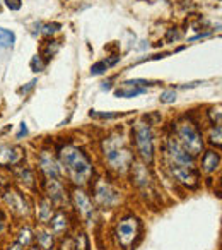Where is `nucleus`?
I'll use <instances>...</instances> for the list:
<instances>
[{"mask_svg":"<svg viewBox=\"0 0 222 250\" xmlns=\"http://www.w3.org/2000/svg\"><path fill=\"white\" fill-rule=\"evenodd\" d=\"M24 149L18 146L0 147V167H19L24 160Z\"/></svg>","mask_w":222,"mask_h":250,"instance_id":"14","label":"nucleus"},{"mask_svg":"<svg viewBox=\"0 0 222 250\" xmlns=\"http://www.w3.org/2000/svg\"><path fill=\"white\" fill-rule=\"evenodd\" d=\"M156 83H150L146 79H129L123 81L118 87L115 89L116 98H135L139 94H144L149 86H154Z\"/></svg>","mask_w":222,"mask_h":250,"instance_id":"10","label":"nucleus"},{"mask_svg":"<svg viewBox=\"0 0 222 250\" xmlns=\"http://www.w3.org/2000/svg\"><path fill=\"white\" fill-rule=\"evenodd\" d=\"M144 236V223L139 216L132 214H123L118 219L115 226V238L120 249L123 250H132L133 247L139 245V242Z\"/></svg>","mask_w":222,"mask_h":250,"instance_id":"3","label":"nucleus"},{"mask_svg":"<svg viewBox=\"0 0 222 250\" xmlns=\"http://www.w3.org/2000/svg\"><path fill=\"white\" fill-rule=\"evenodd\" d=\"M58 163L67 173V177L77 187L89 184L94 175V165L91 156L82 147L74 146V144H65V146L58 147Z\"/></svg>","mask_w":222,"mask_h":250,"instance_id":"1","label":"nucleus"},{"mask_svg":"<svg viewBox=\"0 0 222 250\" xmlns=\"http://www.w3.org/2000/svg\"><path fill=\"white\" fill-rule=\"evenodd\" d=\"M7 250H24V247L19 245V243L16 242V243H11V245L7 247Z\"/></svg>","mask_w":222,"mask_h":250,"instance_id":"34","label":"nucleus"},{"mask_svg":"<svg viewBox=\"0 0 222 250\" xmlns=\"http://www.w3.org/2000/svg\"><path fill=\"white\" fill-rule=\"evenodd\" d=\"M169 173L178 184L185 185L190 190H195L200 185V173H198L197 168H190V167H181V165H173L169 163Z\"/></svg>","mask_w":222,"mask_h":250,"instance_id":"8","label":"nucleus"},{"mask_svg":"<svg viewBox=\"0 0 222 250\" xmlns=\"http://www.w3.org/2000/svg\"><path fill=\"white\" fill-rule=\"evenodd\" d=\"M4 229H5V216L4 212L0 211V236L4 235Z\"/></svg>","mask_w":222,"mask_h":250,"instance_id":"31","label":"nucleus"},{"mask_svg":"<svg viewBox=\"0 0 222 250\" xmlns=\"http://www.w3.org/2000/svg\"><path fill=\"white\" fill-rule=\"evenodd\" d=\"M22 136H28V127H26V124H21V130H19V134L16 137H18V139H21Z\"/></svg>","mask_w":222,"mask_h":250,"instance_id":"32","label":"nucleus"},{"mask_svg":"<svg viewBox=\"0 0 222 250\" xmlns=\"http://www.w3.org/2000/svg\"><path fill=\"white\" fill-rule=\"evenodd\" d=\"M4 201L5 204H7V208L11 209L14 214L18 216H28L29 212V202L28 199L24 197V194H21L19 190H16V188L12 187H7L4 192Z\"/></svg>","mask_w":222,"mask_h":250,"instance_id":"11","label":"nucleus"},{"mask_svg":"<svg viewBox=\"0 0 222 250\" xmlns=\"http://www.w3.org/2000/svg\"><path fill=\"white\" fill-rule=\"evenodd\" d=\"M210 144L212 146L221 147V125H214L210 129Z\"/></svg>","mask_w":222,"mask_h":250,"instance_id":"26","label":"nucleus"},{"mask_svg":"<svg viewBox=\"0 0 222 250\" xmlns=\"http://www.w3.org/2000/svg\"><path fill=\"white\" fill-rule=\"evenodd\" d=\"M70 242H72V249L74 250H89L91 249L89 236H87L84 231H77Z\"/></svg>","mask_w":222,"mask_h":250,"instance_id":"21","label":"nucleus"},{"mask_svg":"<svg viewBox=\"0 0 222 250\" xmlns=\"http://www.w3.org/2000/svg\"><path fill=\"white\" fill-rule=\"evenodd\" d=\"M50 226H52V231L55 236H62L65 235L67 231H69L70 228V218L67 212L63 211H58L55 212V214L52 216V219H50Z\"/></svg>","mask_w":222,"mask_h":250,"instance_id":"15","label":"nucleus"},{"mask_svg":"<svg viewBox=\"0 0 222 250\" xmlns=\"http://www.w3.org/2000/svg\"><path fill=\"white\" fill-rule=\"evenodd\" d=\"M174 129H176L174 137L186 153H190L193 158L200 156L204 153V136H202L198 125L193 120L181 118L174 124Z\"/></svg>","mask_w":222,"mask_h":250,"instance_id":"4","label":"nucleus"},{"mask_svg":"<svg viewBox=\"0 0 222 250\" xmlns=\"http://www.w3.org/2000/svg\"><path fill=\"white\" fill-rule=\"evenodd\" d=\"M101 151H103L104 161L108 163L110 170L120 175L130 171L133 161H135L132 149L127 146L125 137L118 136V134H111V136L104 137L101 143Z\"/></svg>","mask_w":222,"mask_h":250,"instance_id":"2","label":"nucleus"},{"mask_svg":"<svg viewBox=\"0 0 222 250\" xmlns=\"http://www.w3.org/2000/svg\"><path fill=\"white\" fill-rule=\"evenodd\" d=\"M70 199H72L74 208H75V211L79 212L80 218H82L86 223L92 221L94 211H96V206H94L92 199L89 197V194H87L86 190H82L80 187H75L72 190V195H70Z\"/></svg>","mask_w":222,"mask_h":250,"instance_id":"7","label":"nucleus"},{"mask_svg":"<svg viewBox=\"0 0 222 250\" xmlns=\"http://www.w3.org/2000/svg\"><path fill=\"white\" fill-rule=\"evenodd\" d=\"M166 153L169 156V163L173 165H181V167H190V168H195V160L190 153L181 147V144L176 141V137L171 136L167 137V143H166Z\"/></svg>","mask_w":222,"mask_h":250,"instance_id":"9","label":"nucleus"},{"mask_svg":"<svg viewBox=\"0 0 222 250\" xmlns=\"http://www.w3.org/2000/svg\"><path fill=\"white\" fill-rule=\"evenodd\" d=\"M33 238H35V235H33V229L29 228V226H24V228L19 229V233H18V243L19 245L31 247Z\"/></svg>","mask_w":222,"mask_h":250,"instance_id":"23","label":"nucleus"},{"mask_svg":"<svg viewBox=\"0 0 222 250\" xmlns=\"http://www.w3.org/2000/svg\"><path fill=\"white\" fill-rule=\"evenodd\" d=\"M45 194H46L45 197L48 199L53 206H58V208H62L63 204L69 202V199H67V190L62 182H60V178H46Z\"/></svg>","mask_w":222,"mask_h":250,"instance_id":"12","label":"nucleus"},{"mask_svg":"<svg viewBox=\"0 0 222 250\" xmlns=\"http://www.w3.org/2000/svg\"><path fill=\"white\" fill-rule=\"evenodd\" d=\"M178 38V33L173 31V29H169L167 31V36H166V42H171V40H176Z\"/></svg>","mask_w":222,"mask_h":250,"instance_id":"33","label":"nucleus"},{"mask_svg":"<svg viewBox=\"0 0 222 250\" xmlns=\"http://www.w3.org/2000/svg\"><path fill=\"white\" fill-rule=\"evenodd\" d=\"M29 67H31L33 72H43V70H45V67H46V62L39 55H35L31 59V63H29Z\"/></svg>","mask_w":222,"mask_h":250,"instance_id":"25","label":"nucleus"},{"mask_svg":"<svg viewBox=\"0 0 222 250\" xmlns=\"http://www.w3.org/2000/svg\"><path fill=\"white\" fill-rule=\"evenodd\" d=\"M159 101H161V103H164V104L174 103V101H176V91H174V89L163 91V93H161V96H159Z\"/></svg>","mask_w":222,"mask_h":250,"instance_id":"27","label":"nucleus"},{"mask_svg":"<svg viewBox=\"0 0 222 250\" xmlns=\"http://www.w3.org/2000/svg\"><path fill=\"white\" fill-rule=\"evenodd\" d=\"M14 173H16V178L18 180H21L24 185H28V187L35 188L36 187V177H35V171L29 170L28 167H14Z\"/></svg>","mask_w":222,"mask_h":250,"instance_id":"20","label":"nucleus"},{"mask_svg":"<svg viewBox=\"0 0 222 250\" xmlns=\"http://www.w3.org/2000/svg\"><path fill=\"white\" fill-rule=\"evenodd\" d=\"M63 2H65V0H63Z\"/></svg>","mask_w":222,"mask_h":250,"instance_id":"37","label":"nucleus"},{"mask_svg":"<svg viewBox=\"0 0 222 250\" xmlns=\"http://www.w3.org/2000/svg\"><path fill=\"white\" fill-rule=\"evenodd\" d=\"M118 62H120V55L106 57L104 60H99V62H96L92 67H91V76H99V74H104L110 67L116 65Z\"/></svg>","mask_w":222,"mask_h":250,"instance_id":"18","label":"nucleus"},{"mask_svg":"<svg viewBox=\"0 0 222 250\" xmlns=\"http://www.w3.org/2000/svg\"><path fill=\"white\" fill-rule=\"evenodd\" d=\"M132 137L135 144V151L140 160L147 165L154 163V134L149 122H137L132 127Z\"/></svg>","mask_w":222,"mask_h":250,"instance_id":"5","label":"nucleus"},{"mask_svg":"<svg viewBox=\"0 0 222 250\" xmlns=\"http://www.w3.org/2000/svg\"><path fill=\"white\" fill-rule=\"evenodd\" d=\"M29 250H41V249H39L38 245H35V247H31V249H29Z\"/></svg>","mask_w":222,"mask_h":250,"instance_id":"36","label":"nucleus"},{"mask_svg":"<svg viewBox=\"0 0 222 250\" xmlns=\"http://www.w3.org/2000/svg\"><path fill=\"white\" fill-rule=\"evenodd\" d=\"M35 236H36V240H38V247L41 250H52L53 249V243H55V235H53L52 229L41 228Z\"/></svg>","mask_w":222,"mask_h":250,"instance_id":"19","label":"nucleus"},{"mask_svg":"<svg viewBox=\"0 0 222 250\" xmlns=\"http://www.w3.org/2000/svg\"><path fill=\"white\" fill-rule=\"evenodd\" d=\"M53 214H55V212H53V204L46 197H43L41 201L38 202V208H36V218H38V221L41 223V225H46V223H50Z\"/></svg>","mask_w":222,"mask_h":250,"instance_id":"17","label":"nucleus"},{"mask_svg":"<svg viewBox=\"0 0 222 250\" xmlns=\"http://www.w3.org/2000/svg\"><path fill=\"white\" fill-rule=\"evenodd\" d=\"M58 48H60V43L58 42H55V40H52V42H46L45 45H43V48H41V59L45 60L46 63L50 62V60L53 59V55H55L56 52H58Z\"/></svg>","mask_w":222,"mask_h":250,"instance_id":"22","label":"nucleus"},{"mask_svg":"<svg viewBox=\"0 0 222 250\" xmlns=\"http://www.w3.org/2000/svg\"><path fill=\"white\" fill-rule=\"evenodd\" d=\"M221 167V153L214 149H208L202 156V171L207 175H212Z\"/></svg>","mask_w":222,"mask_h":250,"instance_id":"16","label":"nucleus"},{"mask_svg":"<svg viewBox=\"0 0 222 250\" xmlns=\"http://www.w3.org/2000/svg\"><path fill=\"white\" fill-rule=\"evenodd\" d=\"M89 117H92V118H104V120H111V118H120V117H123V113H101V111L91 110L89 111Z\"/></svg>","mask_w":222,"mask_h":250,"instance_id":"28","label":"nucleus"},{"mask_svg":"<svg viewBox=\"0 0 222 250\" xmlns=\"http://www.w3.org/2000/svg\"><path fill=\"white\" fill-rule=\"evenodd\" d=\"M39 171L45 175V178H60L62 177V167H60L58 160L52 156L48 151H41L38 158Z\"/></svg>","mask_w":222,"mask_h":250,"instance_id":"13","label":"nucleus"},{"mask_svg":"<svg viewBox=\"0 0 222 250\" xmlns=\"http://www.w3.org/2000/svg\"><path fill=\"white\" fill-rule=\"evenodd\" d=\"M35 84H36V81H31V83H29L28 86H26V87H22V89H21V93H28L29 89H33V87H35Z\"/></svg>","mask_w":222,"mask_h":250,"instance_id":"35","label":"nucleus"},{"mask_svg":"<svg viewBox=\"0 0 222 250\" xmlns=\"http://www.w3.org/2000/svg\"><path fill=\"white\" fill-rule=\"evenodd\" d=\"M5 7H7L9 11H21L22 0H5Z\"/></svg>","mask_w":222,"mask_h":250,"instance_id":"30","label":"nucleus"},{"mask_svg":"<svg viewBox=\"0 0 222 250\" xmlns=\"http://www.w3.org/2000/svg\"><path fill=\"white\" fill-rule=\"evenodd\" d=\"M16 42V35L9 29L0 28V46L2 48H12Z\"/></svg>","mask_w":222,"mask_h":250,"instance_id":"24","label":"nucleus"},{"mask_svg":"<svg viewBox=\"0 0 222 250\" xmlns=\"http://www.w3.org/2000/svg\"><path fill=\"white\" fill-rule=\"evenodd\" d=\"M92 197H94V202H96L99 208L111 209L120 202L122 194H120V190L111 184V182L104 180V178H99V180H96V184H94V187H92Z\"/></svg>","mask_w":222,"mask_h":250,"instance_id":"6","label":"nucleus"},{"mask_svg":"<svg viewBox=\"0 0 222 250\" xmlns=\"http://www.w3.org/2000/svg\"><path fill=\"white\" fill-rule=\"evenodd\" d=\"M43 35L46 36H52L53 33H56L60 28H62V24H58V22H52V24H43Z\"/></svg>","mask_w":222,"mask_h":250,"instance_id":"29","label":"nucleus"}]
</instances>
